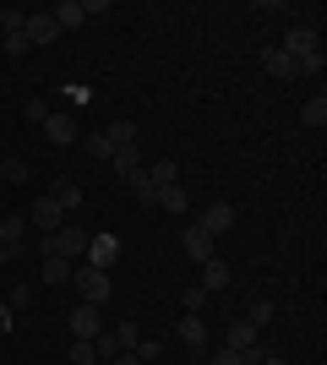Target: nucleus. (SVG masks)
Instances as JSON below:
<instances>
[{"instance_id":"obj_1","label":"nucleus","mask_w":327,"mask_h":365,"mask_svg":"<svg viewBox=\"0 0 327 365\" xmlns=\"http://www.w3.org/2000/svg\"><path fill=\"white\" fill-rule=\"evenodd\" d=\"M71 284H77V289H82V300H88V305H98V311H104V300L115 294L109 273H98L93 262H77V267H71Z\"/></svg>"},{"instance_id":"obj_2","label":"nucleus","mask_w":327,"mask_h":365,"mask_svg":"<svg viewBox=\"0 0 327 365\" xmlns=\"http://www.w3.org/2000/svg\"><path fill=\"white\" fill-rule=\"evenodd\" d=\"M88 240H93V229H82L77 218H66V224L55 229V257H66L71 267H77V262L88 257Z\"/></svg>"},{"instance_id":"obj_3","label":"nucleus","mask_w":327,"mask_h":365,"mask_svg":"<svg viewBox=\"0 0 327 365\" xmlns=\"http://www.w3.org/2000/svg\"><path fill=\"white\" fill-rule=\"evenodd\" d=\"M61 224H66L61 202H55V197H49V191H44V197H38V202H33V207H28V229H33V235H55V229H61Z\"/></svg>"},{"instance_id":"obj_4","label":"nucleus","mask_w":327,"mask_h":365,"mask_svg":"<svg viewBox=\"0 0 327 365\" xmlns=\"http://www.w3.org/2000/svg\"><path fill=\"white\" fill-rule=\"evenodd\" d=\"M66 327H71V338H82V344H93V338L104 333V322H98V305L77 300V305H71V317H66Z\"/></svg>"},{"instance_id":"obj_5","label":"nucleus","mask_w":327,"mask_h":365,"mask_svg":"<svg viewBox=\"0 0 327 365\" xmlns=\"http://www.w3.org/2000/svg\"><path fill=\"white\" fill-rule=\"evenodd\" d=\"M180 245H186V262H197V267L218 257V240H213V235H207L202 224H186V235H180Z\"/></svg>"},{"instance_id":"obj_6","label":"nucleus","mask_w":327,"mask_h":365,"mask_svg":"<svg viewBox=\"0 0 327 365\" xmlns=\"http://www.w3.org/2000/svg\"><path fill=\"white\" fill-rule=\"evenodd\" d=\"M284 55H289V61H311V55H322V38H316V28H289L284 33Z\"/></svg>"},{"instance_id":"obj_7","label":"nucleus","mask_w":327,"mask_h":365,"mask_svg":"<svg viewBox=\"0 0 327 365\" xmlns=\"http://www.w3.org/2000/svg\"><path fill=\"white\" fill-rule=\"evenodd\" d=\"M82 262H93L98 273H109V267L120 262V240H115V235H93V240H88V257H82Z\"/></svg>"},{"instance_id":"obj_8","label":"nucleus","mask_w":327,"mask_h":365,"mask_svg":"<svg viewBox=\"0 0 327 365\" xmlns=\"http://www.w3.org/2000/svg\"><path fill=\"white\" fill-rule=\"evenodd\" d=\"M234 218H240V213H234L229 202H207V207H202V218H197V224H202L207 235H213V240H218V235H229V229H234Z\"/></svg>"},{"instance_id":"obj_9","label":"nucleus","mask_w":327,"mask_h":365,"mask_svg":"<svg viewBox=\"0 0 327 365\" xmlns=\"http://www.w3.org/2000/svg\"><path fill=\"white\" fill-rule=\"evenodd\" d=\"M55 16L49 11H28V28H22V38H28V49H38V44H55Z\"/></svg>"},{"instance_id":"obj_10","label":"nucleus","mask_w":327,"mask_h":365,"mask_svg":"<svg viewBox=\"0 0 327 365\" xmlns=\"http://www.w3.org/2000/svg\"><path fill=\"white\" fill-rule=\"evenodd\" d=\"M0 245H6V251H11V257H22V251H28V218H6V224H0Z\"/></svg>"},{"instance_id":"obj_11","label":"nucleus","mask_w":327,"mask_h":365,"mask_svg":"<svg viewBox=\"0 0 327 365\" xmlns=\"http://www.w3.org/2000/svg\"><path fill=\"white\" fill-rule=\"evenodd\" d=\"M44 137H49V148H71V142H77V120H71V115H49Z\"/></svg>"},{"instance_id":"obj_12","label":"nucleus","mask_w":327,"mask_h":365,"mask_svg":"<svg viewBox=\"0 0 327 365\" xmlns=\"http://www.w3.org/2000/svg\"><path fill=\"white\" fill-rule=\"evenodd\" d=\"M175 338H180L186 349H207V322L202 317H180L175 322Z\"/></svg>"},{"instance_id":"obj_13","label":"nucleus","mask_w":327,"mask_h":365,"mask_svg":"<svg viewBox=\"0 0 327 365\" xmlns=\"http://www.w3.org/2000/svg\"><path fill=\"white\" fill-rule=\"evenodd\" d=\"M49 197L61 202V213H66V218H77V213H82V185H77V180H55V185H49Z\"/></svg>"},{"instance_id":"obj_14","label":"nucleus","mask_w":327,"mask_h":365,"mask_svg":"<svg viewBox=\"0 0 327 365\" xmlns=\"http://www.w3.org/2000/svg\"><path fill=\"white\" fill-rule=\"evenodd\" d=\"M224 349H234V354L256 349V327H251L246 317H240V322H229V333H224Z\"/></svg>"},{"instance_id":"obj_15","label":"nucleus","mask_w":327,"mask_h":365,"mask_svg":"<svg viewBox=\"0 0 327 365\" xmlns=\"http://www.w3.org/2000/svg\"><path fill=\"white\" fill-rule=\"evenodd\" d=\"M137 137H142L137 120H109L104 125V142H109V148H137Z\"/></svg>"},{"instance_id":"obj_16","label":"nucleus","mask_w":327,"mask_h":365,"mask_svg":"<svg viewBox=\"0 0 327 365\" xmlns=\"http://www.w3.org/2000/svg\"><path fill=\"white\" fill-rule=\"evenodd\" d=\"M125 191H131V202H137V207H147V213L158 207V185L147 180V175H131V180H125Z\"/></svg>"},{"instance_id":"obj_17","label":"nucleus","mask_w":327,"mask_h":365,"mask_svg":"<svg viewBox=\"0 0 327 365\" xmlns=\"http://www.w3.org/2000/svg\"><path fill=\"white\" fill-rule=\"evenodd\" d=\"M109 164H115V175H120V180H131V175H142V148H115V158H109Z\"/></svg>"},{"instance_id":"obj_18","label":"nucleus","mask_w":327,"mask_h":365,"mask_svg":"<svg viewBox=\"0 0 327 365\" xmlns=\"http://www.w3.org/2000/svg\"><path fill=\"white\" fill-rule=\"evenodd\" d=\"M49 16H55V28H82V22H88V11H82V0H61V6H55V11H49Z\"/></svg>"},{"instance_id":"obj_19","label":"nucleus","mask_w":327,"mask_h":365,"mask_svg":"<svg viewBox=\"0 0 327 365\" xmlns=\"http://www.w3.org/2000/svg\"><path fill=\"white\" fill-rule=\"evenodd\" d=\"M262 66H267V76H279V82H289V76H300V66L284 55V49H267L262 55Z\"/></svg>"},{"instance_id":"obj_20","label":"nucleus","mask_w":327,"mask_h":365,"mask_svg":"<svg viewBox=\"0 0 327 365\" xmlns=\"http://www.w3.org/2000/svg\"><path fill=\"white\" fill-rule=\"evenodd\" d=\"M186 185H164V191H158V213H175V218H186Z\"/></svg>"},{"instance_id":"obj_21","label":"nucleus","mask_w":327,"mask_h":365,"mask_svg":"<svg viewBox=\"0 0 327 365\" xmlns=\"http://www.w3.org/2000/svg\"><path fill=\"white\" fill-rule=\"evenodd\" d=\"M38 284H49V289H55V284H71V262H66V257H44Z\"/></svg>"},{"instance_id":"obj_22","label":"nucleus","mask_w":327,"mask_h":365,"mask_svg":"<svg viewBox=\"0 0 327 365\" xmlns=\"http://www.w3.org/2000/svg\"><path fill=\"white\" fill-rule=\"evenodd\" d=\"M197 284H202V289L207 294H218V289H224V284H229V267H224V262H202V278H197Z\"/></svg>"},{"instance_id":"obj_23","label":"nucleus","mask_w":327,"mask_h":365,"mask_svg":"<svg viewBox=\"0 0 327 365\" xmlns=\"http://www.w3.org/2000/svg\"><path fill=\"white\" fill-rule=\"evenodd\" d=\"M300 125H311V131H322V125H327V98H322V93L300 104Z\"/></svg>"},{"instance_id":"obj_24","label":"nucleus","mask_w":327,"mask_h":365,"mask_svg":"<svg viewBox=\"0 0 327 365\" xmlns=\"http://www.w3.org/2000/svg\"><path fill=\"white\" fill-rule=\"evenodd\" d=\"M142 175H147V180H153L158 191H164V185H180V169H175L170 158H158V164H147V169H142Z\"/></svg>"},{"instance_id":"obj_25","label":"nucleus","mask_w":327,"mask_h":365,"mask_svg":"<svg viewBox=\"0 0 327 365\" xmlns=\"http://www.w3.org/2000/svg\"><path fill=\"white\" fill-rule=\"evenodd\" d=\"M0 180L22 185V180H28V158H16V153H11V158H0Z\"/></svg>"},{"instance_id":"obj_26","label":"nucleus","mask_w":327,"mask_h":365,"mask_svg":"<svg viewBox=\"0 0 327 365\" xmlns=\"http://www.w3.org/2000/svg\"><path fill=\"white\" fill-rule=\"evenodd\" d=\"M93 354H98V360L109 365V360H120L125 349H120V338H115V333H98V338H93Z\"/></svg>"},{"instance_id":"obj_27","label":"nucleus","mask_w":327,"mask_h":365,"mask_svg":"<svg viewBox=\"0 0 327 365\" xmlns=\"http://www.w3.org/2000/svg\"><path fill=\"white\" fill-rule=\"evenodd\" d=\"M0 305H6L11 317H16V311H28V305H33V284H11V294H6Z\"/></svg>"},{"instance_id":"obj_28","label":"nucleus","mask_w":327,"mask_h":365,"mask_svg":"<svg viewBox=\"0 0 327 365\" xmlns=\"http://www.w3.org/2000/svg\"><path fill=\"white\" fill-rule=\"evenodd\" d=\"M180 300H186V317H202V311H207V289H202V284H186Z\"/></svg>"},{"instance_id":"obj_29","label":"nucleus","mask_w":327,"mask_h":365,"mask_svg":"<svg viewBox=\"0 0 327 365\" xmlns=\"http://www.w3.org/2000/svg\"><path fill=\"white\" fill-rule=\"evenodd\" d=\"M22 120H28V125H44L49 120V104H44V98H28V104H22Z\"/></svg>"},{"instance_id":"obj_30","label":"nucleus","mask_w":327,"mask_h":365,"mask_svg":"<svg viewBox=\"0 0 327 365\" xmlns=\"http://www.w3.org/2000/svg\"><path fill=\"white\" fill-rule=\"evenodd\" d=\"M246 322H251V327H267V322H273V300H251Z\"/></svg>"},{"instance_id":"obj_31","label":"nucleus","mask_w":327,"mask_h":365,"mask_svg":"<svg viewBox=\"0 0 327 365\" xmlns=\"http://www.w3.org/2000/svg\"><path fill=\"white\" fill-rule=\"evenodd\" d=\"M71 365H98L93 344H82V338H71Z\"/></svg>"},{"instance_id":"obj_32","label":"nucleus","mask_w":327,"mask_h":365,"mask_svg":"<svg viewBox=\"0 0 327 365\" xmlns=\"http://www.w3.org/2000/svg\"><path fill=\"white\" fill-rule=\"evenodd\" d=\"M28 251H33L38 262H44V257H55V235H33V245H28Z\"/></svg>"},{"instance_id":"obj_33","label":"nucleus","mask_w":327,"mask_h":365,"mask_svg":"<svg viewBox=\"0 0 327 365\" xmlns=\"http://www.w3.org/2000/svg\"><path fill=\"white\" fill-rule=\"evenodd\" d=\"M115 338H120V349H137V322H120V327H115Z\"/></svg>"},{"instance_id":"obj_34","label":"nucleus","mask_w":327,"mask_h":365,"mask_svg":"<svg viewBox=\"0 0 327 365\" xmlns=\"http://www.w3.org/2000/svg\"><path fill=\"white\" fill-rule=\"evenodd\" d=\"M0 28H6V33H22V28H28V11H6V16H0Z\"/></svg>"},{"instance_id":"obj_35","label":"nucleus","mask_w":327,"mask_h":365,"mask_svg":"<svg viewBox=\"0 0 327 365\" xmlns=\"http://www.w3.org/2000/svg\"><path fill=\"white\" fill-rule=\"evenodd\" d=\"M207 365H246V360H240L234 349H213V354H207Z\"/></svg>"},{"instance_id":"obj_36","label":"nucleus","mask_w":327,"mask_h":365,"mask_svg":"<svg viewBox=\"0 0 327 365\" xmlns=\"http://www.w3.org/2000/svg\"><path fill=\"white\" fill-rule=\"evenodd\" d=\"M88 153H93V158H115V148H109V142H104V131H98V137L88 142Z\"/></svg>"},{"instance_id":"obj_37","label":"nucleus","mask_w":327,"mask_h":365,"mask_svg":"<svg viewBox=\"0 0 327 365\" xmlns=\"http://www.w3.org/2000/svg\"><path fill=\"white\" fill-rule=\"evenodd\" d=\"M6 49H11V61H16V55H28V38H22V33H6Z\"/></svg>"},{"instance_id":"obj_38","label":"nucleus","mask_w":327,"mask_h":365,"mask_svg":"<svg viewBox=\"0 0 327 365\" xmlns=\"http://www.w3.org/2000/svg\"><path fill=\"white\" fill-rule=\"evenodd\" d=\"M109 365H142V360H137V354H131V349H125L120 360H109Z\"/></svg>"},{"instance_id":"obj_39","label":"nucleus","mask_w":327,"mask_h":365,"mask_svg":"<svg viewBox=\"0 0 327 365\" xmlns=\"http://www.w3.org/2000/svg\"><path fill=\"white\" fill-rule=\"evenodd\" d=\"M11 262H16V257H11V251H6V245H0V267H11Z\"/></svg>"}]
</instances>
